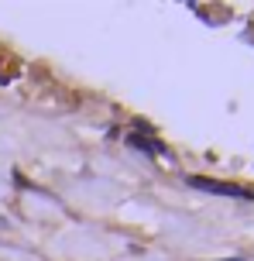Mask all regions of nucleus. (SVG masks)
Masks as SVG:
<instances>
[{"label":"nucleus","instance_id":"obj_1","mask_svg":"<svg viewBox=\"0 0 254 261\" xmlns=\"http://www.w3.org/2000/svg\"><path fill=\"white\" fill-rule=\"evenodd\" d=\"M192 189L200 193H210V196H230V199H254V189H244V186H234V182H220V179H206V175H189L186 179Z\"/></svg>","mask_w":254,"mask_h":261},{"label":"nucleus","instance_id":"obj_2","mask_svg":"<svg viewBox=\"0 0 254 261\" xmlns=\"http://www.w3.org/2000/svg\"><path fill=\"white\" fill-rule=\"evenodd\" d=\"M124 141H127L131 151H141V155H148V158H172V151H168L158 138H148V134H134V130H131Z\"/></svg>","mask_w":254,"mask_h":261},{"label":"nucleus","instance_id":"obj_3","mask_svg":"<svg viewBox=\"0 0 254 261\" xmlns=\"http://www.w3.org/2000/svg\"><path fill=\"white\" fill-rule=\"evenodd\" d=\"M0 230H7V220H4V217H0Z\"/></svg>","mask_w":254,"mask_h":261}]
</instances>
